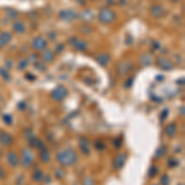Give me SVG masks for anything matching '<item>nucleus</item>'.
Returning <instances> with one entry per match:
<instances>
[{"mask_svg":"<svg viewBox=\"0 0 185 185\" xmlns=\"http://www.w3.org/2000/svg\"><path fill=\"white\" fill-rule=\"evenodd\" d=\"M57 159L63 166H71L77 161V154L73 149H67V151L59 152L57 156Z\"/></svg>","mask_w":185,"mask_h":185,"instance_id":"obj_1","label":"nucleus"},{"mask_svg":"<svg viewBox=\"0 0 185 185\" xmlns=\"http://www.w3.org/2000/svg\"><path fill=\"white\" fill-rule=\"evenodd\" d=\"M0 141H1V143H4V144H10L11 141H12V138H11V136L7 135L6 132H2V133L0 135Z\"/></svg>","mask_w":185,"mask_h":185,"instance_id":"obj_2","label":"nucleus"},{"mask_svg":"<svg viewBox=\"0 0 185 185\" xmlns=\"http://www.w3.org/2000/svg\"><path fill=\"white\" fill-rule=\"evenodd\" d=\"M7 159H9V163H10L11 166H16V163H17V158H16V154H15L14 152L9 153Z\"/></svg>","mask_w":185,"mask_h":185,"instance_id":"obj_4","label":"nucleus"},{"mask_svg":"<svg viewBox=\"0 0 185 185\" xmlns=\"http://www.w3.org/2000/svg\"><path fill=\"white\" fill-rule=\"evenodd\" d=\"M22 161H24L25 166H28V164H30V163L32 162V154H30V152H28V151H25Z\"/></svg>","mask_w":185,"mask_h":185,"instance_id":"obj_3","label":"nucleus"}]
</instances>
